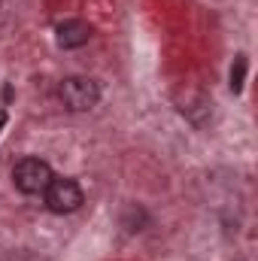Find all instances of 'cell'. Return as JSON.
I'll return each instance as SVG.
<instances>
[{"mask_svg":"<svg viewBox=\"0 0 258 261\" xmlns=\"http://www.w3.org/2000/svg\"><path fill=\"white\" fill-rule=\"evenodd\" d=\"M243 73H246V58L240 55V58H237V67L231 70V88H234V91L243 88Z\"/></svg>","mask_w":258,"mask_h":261,"instance_id":"5","label":"cell"},{"mask_svg":"<svg viewBox=\"0 0 258 261\" xmlns=\"http://www.w3.org/2000/svg\"><path fill=\"white\" fill-rule=\"evenodd\" d=\"M52 167L43 158H21L12 170V182L21 195H43L46 186L52 182Z\"/></svg>","mask_w":258,"mask_h":261,"instance_id":"2","label":"cell"},{"mask_svg":"<svg viewBox=\"0 0 258 261\" xmlns=\"http://www.w3.org/2000/svg\"><path fill=\"white\" fill-rule=\"evenodd\" d=\"M3 125H6V113L0 110V128H3Z\"/></svg>","mask_w":258,"mask_h":261,"instance_id":"6","label":"cell"},{"mask_svg":"<svg viewBox=\"0 0 258 261\" xmlns=\"http://www.w3.org/2000/svg\"><path fill=\"white\" fill-rule=\"evenodd\" d=\"M0 3H3V0H0Z\"/></svg>","mask_w":258,"mask_h":261,"instance_id":"7","label":"cell"},{"mask_svg":"<svg viewBox=\"0 0 258 261\" xmlns=\"http://www.w3.org/2000/svg\"><path fill=\"white\" fill-rule=\"evenodd\" d=\"M43 197H46V206L52 213H58V216L76 213L82 206V189H79V182L67 179V176H52V182L46 186Z\"/></svg>","mask_w":258,"mask_h":261,"instance_id":"3","label":"cell"},{"mask_svg":"<svg viewBox=\"0 0 258 261\" xmlns=\"http://www.w3.org/2000/svg\"><path fill=\"white\" fill-rule=\"evenodd\" d=\"M91 40V28H88V21H82V18H70L64 21L61 28H58V43L64 46V49H79V46H85Z\"/></svg>","mask_w":258,"mask_h":261,"instance_id":"4","label":"cell"},{"mask_svg":"<svg viewBox=\"0 0 258 261\" xmlns=\"http://www.w3.org/2000/svg\"><path fill=\"white\" fill-rule=\"evenodd\" d=\"M58 97L70 113H85L91 110L97 100H100V88L94 79H85V76H67L64 82L58 85Z\"/></svg>","mask_w":258,"mask_h":261,"instance_id":"1","label":"cell"}]
</instances>
